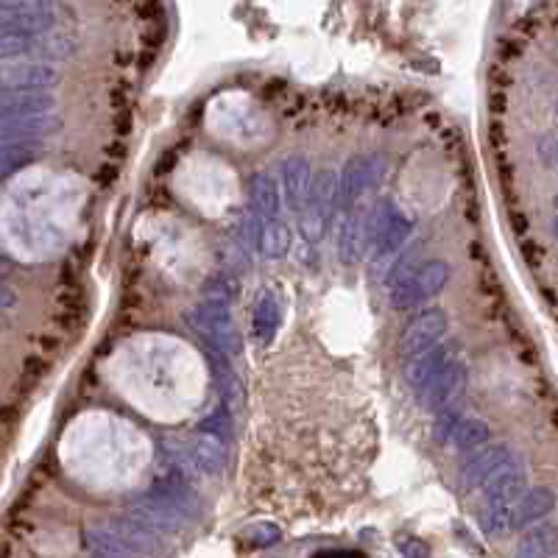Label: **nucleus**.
Masks as SVG:
<instances>
[{
    "mask_svg": "<svg viewBox=\"0 0 558 558\" xmlns=\"http://www.w3.org/2000/svg\"><path fill=\"white\" fill-rule=\"evenodd\" d=\"M114 385L148 416L176 422L201 400L204 366L176 338L137 335L114 355Z\"/></svg>",
    "mask_w": 558,
    "mask_h": 558,
    "instance_id": "nucleus-1",
    "label": "nucleus"
},
{
    "mask_svg": "<svg viewBox=\"0 0 558 558\" xmlns=\"http://www.w3.org/2000/svg\"><path fill=\"white\" fill-rule=\"evenodd\" d=\"M207 129L218 140L241 148H258L268 143L274 126L266 109L246 92H224L207 109Z\"/></svg>",
    "mask_w": 558,
    "mask_h": 558,
    "instance_id": "nucleus-2",
    "label": "nucleus"
},
{
    "mask_svg": "<svg viewBox=\"0 0 558 558\" xmlns=\"http://www.w3.org/2000/svg\"><path fill=\"white\" fill-rule=\"evenodd\" d=\"M176 190L207 216H218L238 199V182L221 159L193 154L176 168Z\"/></svg>",
    "mask_w": 558,
    "mask_h": 558,
    "instance_id": "nucleus-3",
    "label": "nucleus"
},
{
    "mask_svg": "<svg viewBox=\"0 0 558 558\" xmlns=\"http://www.w3.org/2000/svg\"><path fill=\"white\" fill-rule=\"evenodd\" d=\"M528 492V478L520 458L500 469L492 480L483 486V505H480V528L488 537H503L514 530V511L517 503Z\"/></svg>",
    "mask_w": 558,
    "mask_h": 558,
    "instance_id": "nucleus-4",
    "label": "nucleus"
},
{
    "mask_svg": "<svg viewBox=\"0 0 558 558\" xmlns=\"http://www.w3.org/2000/svg\"><path fill=\"white\" fill-rule=\"evenodd\" d=\"M450 279V266L444 260H427V263H400V268L393 271L391 285H388V299L393 308L408 310L422 305L425 299L435 296Z\"/></svg>",
    "mask_w": 558,
    "mask_h": 558,
    "instance_id": "nucleus-5",
    "label": "nucleus"
},
{
    "mask_svg": "<svg viewBox=\"0 0 558 558\" xmlns=\"http://www.w3.org/2000/svg\"><path fill=\"white\" fill-rule=\"evenodd\" d=\"M193 330L207 341L213 352L232 358L241 352V335L235 330V321L229 313V301L218 293L201 299L199 305L188 313Z\"/></svg>",
    "mask_w": 558,
    "mask_h": 558,
    "instance_id": "nucleus-6",
    "label": "nucleus"
},
{
    "mask_svg": "<svg viewBox=\"0 0 558 558\" xmlns=\"http://www.w3.org/2000/svg\"><path fill=\"white\" fill-rule=\"evenodd\" d=\"M188 241H196L190 229H182L173 218H159L156 226H148V246L154 249L156 260L168 266V271L188 276L196 271V249H182L190 246Z\"/></svg>",
    "mask_w": 558,
    "mask_h": 558,
    "instance_id": "nucleus-7",
    "label": "nucleus"
},
{
    "mask_svg": "<svg viewBox=\"0 0 558 558\" xmlns=\"http://www.w3.org/2000/svg\"><path fill=\"white\" fill-rule=\"evenodd\" d=\"M413 232L410 218L400 209L397 201H383L377 207V213L371 216V229H368V241H371V258L377 266L383 260H391L397 254Z\"/></svg>",
    "mask_w": 558,
    "mask_h": 558,
    "instance_id": "nucleus-8",
    "label": "nucleus"
},
{
    "mask_svg": "<svg viewBox=\"0 0 558 558\" xmlns=\"http://www.w3.org/2000/svg\"><path fill=\"white\" fill-rule=\"evenodd\" d=\"M171 455L176 461V467L188 475H216L224 469V447L221 441L199 433L188 438H171Z\"/></svg>",
    "mask_w": 558,
    "mask_h": 558,
    "instance_id": "nucleus-9",
    "label": "nucleus"
},
{
    "mask_svg": "<svg viewBox=\"0 0 558 558\" xmlns=\"http://www.w3.org/2000/svg\"><path fill=\"white\" fill-rule=\"evenodd\" d=\"M385 168L388 165L380 156H355L346 162V168L341 171L338 179V207L346 216H355V207L380 182Z\"/></svg>",
    "mask_w": 558,
    "mask_h": 558,
    "instance_id": "nucleus-10",
    "label": "nucleus"
},
{
    "mask_svg": "<svg viewBox=\"0 0 558 558\" xmlns=\"http://www.w3.org/2000/svg\"><path fill=\"white\" fill-rule=\"evenodd\" d=\"M335 209H338V176L335 171L327 168L313 179L305 201V232L313 243L327 232Z\"/></svg>",
    "mask_w": 558,
    "mask_h": 558,
    "instance_id": "nucleus-11",
    "label": "nucleus"
},
{
    "mask_svg": "<svg viewBox=\"0 0 558 558\" xmlns=\"http://www.w3.org/2000/svg\"><path fill=\"white\" fill-rule=\"evenodd\" d=\"M447 330H450V321H447V316L441 310H427L418 318H413L408 324L402 341H400V352H402L405 363L444 343Z\"/></svg>",
    "mask_w": 558,
    "mask_h": 558,
    "instance_id": "nucleus-12",
    "label": "nucleus"
},
{
    "mask_svg": "<svg viewBox=\"0 0 558 558\" xmlns=\"http://www.w3.org/2000/svg\"><path fill=\"white\" fill-rule=\"evenodd\" d=\"M514 461H517V455L511 452V447H505V444L480 447V450L469 452V458L463 461L461 486L467 488V492H478V488H483L500 469H505L508 463H514Z\"/></svg>",
    "mask_w": 558,
    "mask_h": 558,
    "instance_id": "nucleus-13",
    "label": "nucleus"
},
{
    "mask_svg": "<svg viewBox=\"0 0 558 558\" xmlns=\"http://www.w3.org/2000/svg\"><path fill=\"white\" fill-rule=\"evenodd\" d=\"M59 81V70L54 64L34 59L0 62V92L12 89H45Z\"/></svg>",
    "mask_w": 558,
    "mask_h": 558,
    "instance_id": "nucleus-14",
    "label": "nucleus"
},
{
    "mask_svg": "<svg viewBox=\"0 0 558 558\" xmlns=\"http://www.w3.org/2000/svg\"><path fill=\"white\" fill-rule=\"evenodd\" d=\"M56 98L48 89H12L0 92V123L26 121V118H42L54 114Z\"/></svg>",
    "mask_w": 558,
    "mask_h": 558,
    "instance_id": "nucleus-15",
    "label": "nucleus"
},
{
    "mask_svg": "<svg viewBox=\"0 0 558 558\" xmlns=\"http://www.w3.org/2000/svg\"><path fill=\"white\" fill-rule=\"evenodd\" d=\"M463 385H467V366L455 360L444 371H438V375L427 385L418 388L416 393L427 410H444L452 405V400L463 391Z\"/></svg>",
    "mask_w": 558,
    "mask_h": 558,
    "instance_id": "nucleus-16",
    "label": "nucleus"
},
{
    "mask_svg": "<svg viewBox=\"0 0 558 558\" xmlns=\"http://www.w3.org/2000/svg\"><path fill=\"white\" fill-rule=\"evenodd\" d=\"M62 129V121L56 114H42V118H26L0 123V148L4 146H37L39 140L51 137Z\"/></svg>",
    "mask_w": 558,
    "mask_h": 558,
    "instance_id": "nucleus-17",
    "label": "nucleus"
},
{
    "mask_svg": "<svg viewBox=\"0 0 558 558\" xmlns=\"http://www.w3.org/2000/svg\"><path fill=\"white\" fill-rule=\"evenodd\" d=\"M458 358H455V346L452 343H441V346H435V349H430V352H425V355H418V358H413V360H408V366H405V377H408V383L418 391L422 385H427L438 371H444L450 363H455Z\"/></svg>",
    "mask_w": 558,
    "mask_h": 558,
    "instance_id": "nucleus-18",
    "label": "nucleus"
},
{
    "mask_svg": "<svg viewBox=\"0 0 558 558\" xmlns=\"http://www.w3.org/2000/svg\"><path fill=\"white\" fill-rule=\"evenodd\" d=\"M310 168L305 156H291L283 165V190L291 209H305L308 193H310Z\"/></svg>",
    "mask_w": 558,
    "mask_h": 558,
    "instance_id": "nucleus-19",
    "label": "nucleus"
},
{
    "mask_svg": "<svg viewBox=\"0 0 558 558\" xmlns=\"http://www.w3.org/2000/svg\"><path fill=\"white\" fill-rule=\"evenodd\" d=\"M279 318H283V301H279L276 291L266 288L258 299V305H254V318H251L254 338H258L260 343H268L276 335Z\"/></svg>",
    "mask_w": 558,
    "mask_h": 558,
    "instance_id": "nucleus-20",
    "label": "nucleus"
},
{
    "mask_svg": "<svg viewBox=\"0 0 558 558\" xmlns=\"http://www.w3.org/2000/svg\"><path fill=\"white\" fill-rule=\"evenodd\" d=\"M251 201H254V209H258L260 221H279V213H283L279 188L266 171H260L258 176L251 179Z\"/></svg>",
    "mask_w": 558,
    "mask_h": 558,
    "instance_id": "nucleus-21",
    "label": "nucleus"
},
{
    "mask_svg": "<svg viewBox=\"0 0 558 558\" xmlns=\"http://www.w3.org/2000/svg\"><path fill=\"white\" fill-rule=\"evenodd\" d=\"M263 258L268 260H279L285 258L291 249V229L285 226V221H260L258 226V243H254Z\"/></svg>",
    "mask_w": 558,
    "mask_h": 558,
    "instance_id": "nucleus-22",
    "label": "nucleus"
},
{
    "mask_svg": "<svg viewBox=\"0 0 558 558\" xmlns=\"http://www.w3.org/2000/svg\"><path fill=\"white\" fill-rule=\"evenodd\" d=\"M553 505H555V497H553L550 488H528L525 497L517 503V511H514V530L539 522L545 514H550Z\"/></svg>",
    "mask_w": 558,
    "mask_h": 558,
    "instance_id": "nucleus-23",
    "label": "nucleus"
},
{
    "mask_svg": "<svg viewBox=\"0 0 558 558\" xmlns=\"http://www.w3.org/2000/svg\"><path fill=\"white\" fill-rule=\"evenodd\" d=\"M486 438H488V425L483 418H461L450 435V447L461 452H475L478 447L486 444Z\"/></svg>",
    "mask_w": 558,
    "mask_h": 558,
    "instance_id": "nucleus-24",
    "label": "nucleus"
},
{
    "mask_svg": "<svg viewBox=\"0 0 558 558\" xmlns=\"http://www.w3.org/2000/svg\"><path fill=\"white\" fill-rule=\"evenodd\" d=\"M209 366H213V375H216V383L221 388V397H224L226 408H229V402L235 405L241 400V380L235 375V368H232L229 358L213 352V358H209Z\"/></svg>",
    "mask_w": 558,
    "mask_h": 558,
    "instance_id": "nucleus-25",
    "label": "nucleus"
},
{
    "mask_svg": "<svg viewBox=\"0 0 558 558\" xmlns=\"http://www.w3.org/2000/svg\"><path fill=\"white\" fill-rule=\"evenodd\" d=\"M37 39L39 37L26 34V31H0V62H14V59L34 56Z\"/></svg>",
    "mask_w": 558,
    "mask_h": 558,
    "instance_id": "nucleus-26",
    "label": "nucleus"
},
{
    "mask_svg": "<svg viewBox=\"0 0 558 558\" xmlns=\"http://www.w3.org/2000/svg\"><path fill=\"white\" fill-rule=\"evenodd\" d=\"M555 530L553 528H533L528 537H522L517 547V558H550L555 550Z\"/></svg>",
    "mask_w": 558,
    "mask_h": 558,
    "instance_id": "nucleus-27",
    "label": "nucleus"
},
{
    "mask_svg": "<svg viewBox=\"0 0 558 558\" xmlns=\"http://www.w3.org/2000/svg\"><path fill=\"white\" fill-rule=\"evenodd\" d=\"M89 545L96 550V555H104V558H137L118 537H114L112 528H92Z\"/></svg>",
    "mask_w": 558,
    "mask_h": 558,
    "instance_id": "nucleus-28",
    "label": "nucleus"
},
{
    "mask_svg": "<svg viewBox=\"0 0 558 558\" xmlns=\"http://www.w3.org/2000/svg\"><path fill=\"white\" fill-rule=\"evenodd\" d=\"M34 154H37V146H4L0 148V179L26 168L34 159Z\"/></svg>",
    "mask_w": 558,
    "mask_h": 558,
    "instance_id": "nucleus-29",
    "label": "nucleus"
},
{
    "mask_svg": "<svg viewBox=\"0 0 558 558\" xmlns=\"http://www.w3.org/2000/svg\"><path fill=\"white\" fill-rule=\"evenodd\" d=\"M461 418H463V416H458V410H452V405L444 408V410H438L435 438L441 441V444H450V435H452V430H455V425L461 422Z\"/></svg>",
    "mask_w": 558,
    "mask_h": 558,
    "instance_id": "nucleus-30",
    "label": "nucleus"
},
{
    "mask_svg": "<svg viewBox=\"0 0 558 558\" xmlns=\"http://www.w3.org/2000/svg\"><path fill=\"white\" fill-rule=\"evenodd\" d=\"M17 301V296H14V291L6 285V283H0V310H6V308H12Z\"/></svg>",
    "mask_w": 558,
    "mask_h": 558,
    "instance_id": "nucleus-31",
    "label": "nucleus"
},
{
    "mask_svg": "<svg viewBox=\"0 0 558 558\" xmlns=\"http://www.w3.org/2000/svg\"><path fill=\"white\" fill-rule=\"evenodd\" d=\"M553 232H555V238H558V216H555V221H553Z\"/></svg>",
    "mask_w": 558,
    "mask_h": 558,
    "instance_id": "nucleus-32",
    "label": "nucleus"
},
{
    "mask_svg": "<svg viewBox=\"0 0 558 558\" xmlns=\"http://www.w3.org/2000/svg\"><path fill=\"white\" fill-rule=\"evenodd\" d=\"M0 283H4V271H0Z\"/></svg>",
    "mask_w": 558,
    "mask_h": 558,
    "instance_id": "nucleus-33",
    "label": "nucleus"
},
{
    "mask_svg": "<svg viewBox=\"0 0 558 558\" xmlns=\"http://www.w3.org/2000/svg\"><path fill=\"white\" fill-rule=\"evenodd\" d=\"M92 558H104V555H92Z\"/></svg>",
    "mask_w": 558,
    "mask_h": 558,
    "instance_id": "nucleus-34",
    "label": "nucleus"
},
{
    "mask_svg": "<svg viewBox=\"0 0 558 558\" xmlns=\"http://www.w3.org/2000/svg\"><path fill=\"white\" fill-rule=\"evenodd\" d=\"M555 207H558V199H555Z\"/></svg>",
    "mask_w": 558,
    "mask_h": 558,
    "instance_id": "nucleus-35",
    "label": "nucleus"
}]
</instances>
